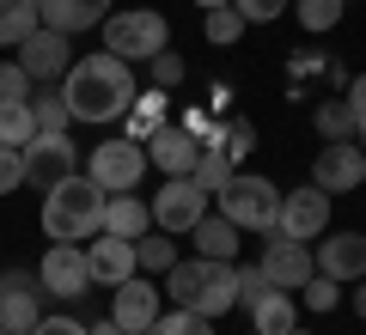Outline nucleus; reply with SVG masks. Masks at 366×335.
I'll list each match as a JSON object with an SVG mask.
<instances>
[{"label":"nucleus","mask_w":366,"mask_h":335,"mask_svg":"<svg viewBox=\"0 0 366 335\" xmlns=\"http://www.w3.org/2000/svg\"><path fill=\"white\" fill-rule=\"evenodd\" d=\"M134 67L122 61V55L98 49V55H79L74 67L61 74V98H67V116L74 122H117L129 116L134 104Z\"/></svg>","instance_id":"f257e3e1"},{"label":"nucleus","mask_w":366,"mask_h":335,"mask_svg":"<svg viewBox=\"0 0 366 335\" xmlns=\"http://www.w3.org/2000/svg\"><path fill=\"white\" fill-rule=\"evenodd\" d=\"M98 226H104V189L92 177L74 171L55 189H43V232H49V244H86Z\"/></svg>","instance_id":"f03ea898"},{"label":"nucleus","mask_w":366,"mask_h":335,"mask_svg":"<svg viewBox=\"0 0 366 335\" xmlns=\"http://www.w3.org/2000/svg\"><path fill=\"white\" fill-rule=\"evenodd\" d=\"M104 49L122 55V61H153L159 49H171V25L153 13V6H122V13H104Z\"/></svg>","instance_id":"7ed1b4c3"},{"label":"nucleus","mask_w":366,"mask_h":335,"mask_svg":"<svg viewBox=\"0 0 366 335\" xmlns=\"http://www.w3.org/2000/svg\"><path fill=\"white\" fill-rule=\"evenodd\" d=\"M220 214L232 219L238 232H274V214H281V189L269 177H250V171H232L220 183Z\"/></svg>","instance_id":"20e7f679"},{"label":"nucleus","mask_w":366,"mask_h":335,"mask_svg":"<svg viewBox=\"0 0 366 335\" xmlns=\"http://www.w3.org/2000/svg\"><path fill=\"white\" fill-rule=\"evenodd\" d=\"M86 177L98 183L104 195H129L134 183L147 177V146H141V141H129V134H117V141H104V146H92Z\"/></svg>","instance_id":"39448f33"},{"label":"nucleus","mask_w":366,"mask_h":335,"mask_svg":"<svg viewBox=\"0 0 366 335\" xmlns=\"http://www.w3.org/2000/svg\"><path fill=\"white\" fill-rule=\"evenodd\" d=\"M147 207H153L159 232H189V226L208 214V189H202L196 177H165L159 183V201H147Z\"/></svg>","instance_id":"423d86ee"},{"label":"nucleus","mask_w":366,"mask_h":335,"mask_svg":"<svg viewBox=\"0 0 366 335\" xmlns=\"http://www.w3.org/2000/svg\"><path fill=\"white\" fill-rule=\"evenodd\" d=\"M37 281H43V293H55V299H86L92 293L86 244H49L43 262H37Z\"/></svg>","instance_id":"0eeeda50"},{"label":"nucleus","mask_w":366,"mask_h":335,"mask_svg":"<svg viewBox=\"0 0 366 335\" xmlns=\"http://www.w3.org/2000/svg\"><path fill=\"white\" fill-rule=\"evenodd\" d=\"M324 226H330V195L317 189V183H305V189L281 195V214H274V232H281V238H300V244H312Z\"/></svg>","instance_id":"6e6552de"},{"label":"nucleus","mask_w":366,"mask_h":335,"mask_svg":"<svg viewBox=\"0 0 366 335\" xmlns=\"http://www.w3.org/2000/svg\"><path fill=\"white\" fill-rule=\"evenodd\" d=\"M312 183L324 195H354L366 183V153L354 141H324V153H317V165H312Z\"/></svg>","instance_id":"1a4fd4ad"},{"label":"nucleus","mask_w":366,"mask_h":335,"mask_svg":"<svg viewBox=\"0 0 366 335\" xmlns=\"http://www.w3.org/2000/svg\"><path fill=\"white\" fill-rule=\"evenodd\" d=\"M159 317V286L153 274H129L122 286H110V323L122 335H147V323Z\"/></svg>","instance_id":"9d476101"},{"label":"nucleus","mask_w":366,"mask_h":335,"mask_svg":"<svg viewBox=\"0 0 366 335\" xmlns=\"http://www.w3.org/2000/svg\"><path fill=\"white\" fill-rule=\"evenodd\" d=\"M262 274H269V286H281V293H293V286H305L317 274V262H312V250L300 244V238H281V232H269V244H262V262H257Z\"/></svg>","instance_id":"9b49d317"},{"label":"nucleus","mask_w":366,"mask_h":335,"mask_svg":"<svg viewBox=\"0 0 366 335\" xmlns=\"http://www.w3.org/2000/svg\"><path fill=\"white\" fill-rule=\"evenodd\" d=\"M74 165H79V153H74L67 134H37L25 146V183L31 189H55L61 177H74Z\"/></svg>","instance_id":"f8f14e48"},{"label":"nucleus","mask_w":366,"mask_h":335,"mask_svg":"<svg viewBox=\"0 0 366 335\" xmlns=\"http://www.w3.org/2000/svg\"><path fill=\"white\" fill-rule=\"evenodd\" d=\"M43 317V281L37 274H6V286H0V329L6 335H31Z\"/></svg>","instance_id":"ddd939ff"},{"label":"nucleus","mask_w":366,"mask_h":335,"mask_svg":"<svg viewBox=\"0 0 366 335\" xmlns=\"http://www.w3.org/2000/svg\"><path fill=\"white\" fill-rule=\"evenodd\" d=\"M86 269H92V286H122L134 269V238H117V232H92L86 244Z\"/></svg>","instance_id":"4468645a"},{"label":"nucleus","mask_w":366,"mask_h":335,"mask_svg":"<svg viewBox=\"0 0 366 335\" xmlns=\"http://www.w3.org/2000/svg\"><path fill=\"white\" fill-rule=\"evenodd\" d=\"M19 67H25L31 79H55V86H61V74L74 67V49H67V37H61V31L37 25L25 43H19Z\"/></svg>","instance_id":"2eb2a0df"},{"label":"nucleus","mask_w":366,"mask_h":335,"mask_svg":"<svg viewBox=\"0 0 366 335\" xmlns=\"http://www.w3.org/2000/svg\"><path fill=\"white\" fill-rule=\"evenodd\" d=\"M141 146H147V159H153L165 177H189V171H196V159H202V141H196L189 129H171V122H159Z\"/></svg>","instance_id":"dca6fc26"},{"label":"nucleus","mask_w":366,"mask_h":335,"mask_svg":"<svg viewBox=\"0 0 366 335\" xmlns=\"http://www.w3.org/2000/svg\"><path fill=\"white\" fill-rule=\"evenodd\" d=\"M317 274H330V281H360L366 274V238L360 232H336L317 244Z\"/></svg>","instance_id":"f3484780"},{"label":"nucleus","mask_w":366,"mask_h":335,"mask_svg":"<svg viewBox=\"0 0 366 335\" xmlns=\"http://www.w3.org/2000/svg\"><path fill=\"white\" fill-rule=\"evenodd\" d=\"M104 13H110V0H37V19L49 31H61V37L104 25Z\"/></svg>","instance_id":"a211bd4d"},{"label":"nucleus","mask_w":366,"mask_h":335,"mask_svg":"<svg viewBox=\"0 0 366 335\" xmlns=\"http://www.w3.org/2000/svg\"><path fill=\"white\" fill-rule=\"evenodd\" d=\"M202 269H208V274H202V299H196V311L214 323V317H226V311L238 305V262H208V256H202Z\"/></svg>","instance_id":"6ab92c4d"},{"label":"nucleus","mask_w":366,"mask_h":335,"mask_svg":"<svg viewBox=\"0 0 366 335\" xmlns=\"http://www.w3.org/2000/svg\"><path fill=\"white\" fill-rule=\"evenodd\" d=\"M250 329L257 335H287V329H300V311H293V293H281V286H269L262 299H250Z\"/></svg>","instance_id":"aec40b11"},{"label":"nucleus","mask_w":366,"mask_h":335,"mask_svg":"<svg viewBox=\"0 0 366 335\" xmlns=\"http://www.w3.org/2000/svg\"><path fill=\"white\" fill-rule=\"evenodd\" d=\"M98 232H117V238H141L153 232V207L141 195H104V226Z\"/></svg>","instance_id":"412c9836"},{"label":"nucleus","mask_w":366,"mask_h":335,"mask_svg":"<svg viewBox=\"0 0 366 335\" xmlns=\"http://www.w3.org/2000/svg\"><path fill=\"white\" fill-rule=\"evenodd\" d=\"M189 238H196V250H202L208 262H232V256H238V226H232L226 214H214V219L202 214L196 226H189Z\"/></svg>","instance_id":"4be33fe9"},{"label":"nucleus","mask_w":366,"mask_h":335,"mask_svg":"<svg viewBox=\"0 0 366 335\" xmlns=\"http://www.w3.org/2000/svg\"><path fill=\"white\" fill-rule=\"evenodd\" d=\"M37 25V0H0V49H19Z\"/></svg>","instance_id":"5701e85b"},{"label":"nucleus","mask_w":366,"mask_h":335,"mask_svg":"<svg viewBox=\"0 0 366 335\" xmlns=\"http://www.w3.org/2000/svg\"><path fill=\"white\" fill-rule=\"evenodd\" d=\"M171 262H177V244H171V232H159V226H153V232L134 238V269H141V274H165Z\"/></svg>","instance_id":"b1692460"},{"label":"nucleus","mask_w":366,"mask_h":335,"mask_svg":"<svg viewBox=\"0 0 366 335\" xmlns=\"http://www.w3.org/2000/svg\"><path fill=\"white\" fill-rule=\"evenodd\" d=\"M159 122H165V91H159V86L134 91V104H129V141H147Z\"/></svg>","instance_id":"393cba45"},{"label":"nucleus","mask_w":366,"mask_h":335,"mask_svg":"<svg viewBox=\"0 0 366 335\" xmlns=\"http://www.w3.org/2000/svg\"><path fill=\"white\" fill-rule=\"evenodd\" d=\"M202 274H208V269H202V256H196V262H171V269H165V299H177L183 311H196Z\"/></svg>","instance_id":"a878e982"},{"label":"nucleus","mask_w":366,"mask_h":335,"mask_svg":"<svg viewBox=\"0 0 366 335\" xmlns=\"http://www.w3.org/2000/svg\"><path fill=\"white\" fill-rule=\"evenodd\" d=\"M31 141H37L31 104H0V146H31Z\"/></svg>","instance_id":"bb28decb"},{"label":"nucleus","mask_w":366,"mask_h":335,"mask_svg":"<svg viewBox=\"0 0 366 335\" xmlns=\"http://www.w3.org/2000/svg\"><path fill=\"white\" fill-rule=\"evenodd\" d=\"M317 134L324 141H354V110H348V98H330V104H317Z\"/></svg>","instance_id":"cd10ccee"},{"label":"nucleus","mask_w":366,"mask_h":335,"mask_svg":"<svg viewBox=\"0 0 366 335\" xmlns=\"http://www.w3.org/2000/svg\"><path fill=\"white\" fill-rule=\"evenodd\" d=\"M31 116H37V134H67V122H74L61 91H43V98L31 91Z\"/></svg>","instance_id":"c85d7f7f"},{"label":"nucleus","mask_w":366,"mask_h":335,"mask_svg":"<svg viewBox=\"0 0 366 335\" xmlns=\"http://www.w3.org/2000/svg\"><path fill=\"white\" fill-rule=\"evenodd\" d=\"M147 335H214L208 329V317H202V311H159L153 323H147Z\"/></svg>","instance_id":"c756f323"},{"label":"nucleus","mask_w":366,"mask_h":335,"mask_svg":"<svg viewBox=\"0 0 366 335\" xmlns=\"http://www.w3.org/2000/svg\"><path fill=\"white\" fill-rule=\"evenodd\" d=\"M287 6L305 31H336L342 25V0H287Z\"/></svg>","instance_id":"7c9ffc66"},{"label":"nucleus","mask_w":366,"mask_h":335,"mask_svg":"<svg viewBox=\"0 0 366 335\" xmlns=\"http://www.w3.org/2000/svg\"><path fill=\"white\" fill-rule=\"evenodd\" d=\"M202 31H208V43H238L244 37V19H238V6H208V13H202Z\"/></svg>","instance_id":"2f4dec72"},{"label":"nucleus","mask_w":366,"mask_h":335,"mask_svg":"<svg viewBox=\"0 0 366 335\" xmlns=\"http://www.w3.org/2000/svg\"><path fill=\"white\" fill-rule=\"evenodd\" d=\"M189 177H196L208 195H220V183L232 177V159H226L220 146H202V159H196V171H189Z\"/></svg>","instance_id":"473e14b6"},{"label":"nucleus","mask_w":366,"mask_h":335,"mask_svg":"<svg viewBox=\"0 0 366 335\" xmlns=\"http://www.w3.org/2000/svg\"><path fill=\"white\" fill-rule=\"evenodd\" d=\"M31 86H37V79L19 61H0V104H31Z\"/></svg>","instance_id":"72a5a7b5"},{"label":"nucleus","mask_w":366,"mask_h":335,"mask_svg":"<svg viewBox=\"0 0 366 335\" xmlns=\"http://www.w3.org/2000/svg\"><path fill=\"white\" fill-rule=\"evenodd\" d=\"M214 146H220V153H226V159L238 165V159H244L250 146H257V129H250V122H226V129L214 134Z\"/></svg>","instance_id":"f704fd0d"},{"label":"nucleus","mask_w":366,"mask_h":335,"mask_svg":"<svg viewBox=\"0 0 366 335\" xmlns=\"http://www.w3.org/2000/svg\"><path fill=\"white\" fill-rule=\"evenodd\" d=\"M25 183V146H0V195H13Z\"/></svg>","instance_id":"c9c22d12"},{"label":"nucleus","mask_w":366,"mask_h":335,"mask_svg":"<svg viewBox=\"0 0 366 335\" xmlns=\"http://www.w3.org/2000/svg\"><path fill=\"white\" fill-rule=\"evenodd\" d=\"M336 299H342V281H330V274H312L305 281V305L312 311H336Z\"/></svg>","instance_id":"e433bc0d"},{"label":"nucleus","mask_w":366,"mask_h":335,"mask_svg":"<svg viewBox=\"0 0 366 335\" xmlns=\"http://www.w3.org/2000/svg\"><path fill=\"white\" fill-rule=\"evenodd\" d=\"M232 6H238V19H244V25H269V19L287 13V0H232Z\"/></svg>","instance_id":"4c0bfd02"},{"label":"nucleus","mask_w":366,"mask_h":335,"mask_svg":"<svg viewBox=\"0 0 366 335\" xmlns=\"http://www.w3.org/2000/svg\"><path fill=\"white\" fill-rule=\"evenodd\" d=\"M153 86H159V91L183 86V55H171V49H159V55H153Z\"/></svg>","instance_id":"58836bf2"},{"label":"nucleus","mask_w":366,"mask_h":335,"mask_svg":"<svg viewBox=\"0 0 366 335\" xmlns=\"http://www.w3.org/2000/svg\"><path fill=\"white\" fill-rule=\"evenodd\" d=\"M31 335H92L86 323H74V317H37V329Z\"/></svg>","instance_id":"ea45409f"},{"label":"nucleus","mask_w":366,"mask_h":335,"mask_svg":"<svg viewBox=\"0 0 366 335\" xmlns=\"http://www.w3.org/2000/svg\"><path fill=\"white\" fill-rule=\"evenodd\" d=\"M348 98V110H354V122H366V74H354V86L342 91Z\"/></svg>","instance_id":"a19ab883"},{"label":"nucleus","mask_w":366,"mask_h":335,"mask_svg":"<svg viewBox=\"0 0 366 335\" xmlns=\"http://www.w3.org/2000/svg\"><path fill=\"white\" fill-rule=\"evenodd\" d=\"M92 335H122V329H117V323L104 317V323H92Z\"/></svg>","instance_id":"79ce46f5"},{"label":"nucleus","mask_w":366,"mask_h":335,"mask_svg":"<svg viewBox=\"0 0 366 335\" xmlns=\"http://www.w3.org/2000/svg\"><path fill=\"white\" fill-rule=\"evenodd\" d=\"M354 311H360V317H366V281L354 286Z\"/></svg>","instance_id":"37998d69"},{"label":"nucleus","mask_w":366,"mask_h":335,"mask_svg":"<svg viewBox=\"0 0 366 335\" xmlns=\"http://www.w3.org/2000/svg\"><path fill=\"white\" fill-rule=\"evenodd\" d=\"M354 146H360V153H366V122H354Z\"/></svg>","instance_id":"c03bdc74"},{"label":"nucleus","mask_w":366,"mask_h":335,"mask_svg":"<svg viewBox=\"0 0 366 335\" xmlns=\"http://www.w3.org/2000/svg\"><path fill=\"white\" fill-rule=\"evenodd\" d=\"M196 6H202V13H208V6H232V0H196Z\"/></svg>","instance_id":"a18cd8bd"},{"label":"nucleus","mask_w":366,"mask_h":335,"mask_svg":"<svg viewBox=\"0 0 366 335\" xmlns=\"http://www.w3.org/2000/svg\"><path fill=\"white\" fill-rule=\"evenodd\" d=\"M287 335H305V329H287Z\"/></svg>","instance_id":"49530a36"},{"label":"nucleus","mask_w":366,"mask_h":335,"mask_svg":"<svg viewBox=\"0 0 366 335\" xmlns=\"http://www.w3.org/2000/svg\"><path fill=\"white\" fill-rule=\"evenodd\" d=\"M0 286H6V274H0Z\"/></svg>","instance_id":"de8ad7c7"},{"label":"nucleus","mask_w":366,"mask_h":335,"mask_svg":"<svg viewBox=\"0 0 366 335\" xmlns=\"http://www.w3.org/2000/svg\"><path fill=\"white\" fill-rule=\"evenodd\" d=\"M250 335H257V329H250Z\"/></svg>","instance_id":"09e8293b"},{"label":"nucleus","mask_w":366,"mask_h":335,"mask_svg":"<svg viewBox=\"0 0 366 335\" xmlns=\"http://www.w3.org/2000/svg\"><path fill=\"white\" fill-rule=\"evenodd\" d=\"M0 335H6V329H0Z\"/></svg>","instance_id":"8fccbe9b"}]
</instances>
